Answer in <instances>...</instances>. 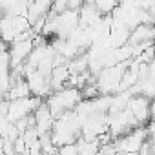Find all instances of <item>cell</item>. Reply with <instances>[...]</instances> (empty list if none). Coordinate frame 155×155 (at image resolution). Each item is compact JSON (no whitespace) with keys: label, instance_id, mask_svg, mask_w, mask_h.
Returning <instances> with one entry per match:
<instances>
[{"label":"cell","instance_id":"6da1fadb","mask_svg":"<svg viewBox=\"0 0 155 155\" xmlns=\"http://www.w3.org/2000/svg\"><path fill=\"white\" fill-rule=\"evenodd\" d=\"M42 104L40 97L29 95L24 99H15V101H6L2 106H0V113L6 115L8 120L11 122H18L22 119H28L33 115V111Z\"/></svg>","mask_w":155,"mask_h":155},{"label":"cell","instance_id":"7a4b0ae2","mask_svg":"<svg viewBox=\"0 0 155 155\" xmlns=\"http://www.w3.org/2000/svg\"><path fill=\"white\" fill-rule=\"evenodd\" d=\"M31 33H33L31 22L24 15H2L0 17V37L6 40L8 46L13 40L31 35Z\"/></svg>","mask_w":155,"mask_h":155},{"label":"cell","instance_id":"3957f363","mask_svg":"<svg viewBox=\"0 0 155 155\" xmlns=\"http://www.w3.org/2000/svg\"><path fill=\"white\" fill-rule=\"evenodd\" d=\"M33 35H26V37H20L17 40H13L9 46H8V51H9V60H11V69H20L24 66V62L29 58L33 48H35V42H33Z\"/></svg>","mask_w":155,"mask_h":155},{"label":"cell","instance_id":"277c9868","mask_svg":"<svg viewBox=\"0 0 155 155\" xmlns=\"http://www.w3.org/2000/svg\"><path fill=\"white\" fill-rule=\"evenodd\" d=\"M148 139V131L146 128H133L131 131L113 139V150L115 151H139L140 146L144 144V140Z\"/></svg>","mask_w":155,"mask_h":155},{"label":"cell","instance_id":"5b68a950","mask_svg":"<svg viewBox=\"0 0 155 155\" xmlns=\"http://www.w3.org/2000/svg\"><path fill=\"white\" fill-rule=\"evenodd\" d=\"M24 79L28 81V86H29V91L31 95L35 97H40V99H46L48 95L53 93L51 90V82H49V75L46 73H40V71H29L24 75Z\"/></svg>","mask_w":155,"mask_h":155},{"label":"cell","instance_id":"8992f818","mask_svg":"<svg viewBox=\"0 0 155 155\" xmlns=\"http://www.w3.org/2000/svg\"><path fill=\"white\" fill-rule=\"evenodd\" d=\"M128 110L133 113V117L139 120V124H148L150 119H151V110H150V99L140 95V93H135L130 97L128 101Z\"/></svg>","mask_w":155,"mask_h":155},{"label":"cell","instance_id":"52a82bcc","mask_svg":"<svg viewBox=\"0 0 155 155\" xmlns=\"http://www.w3.org/2000/svg\"><path fill=\"white\" fill-rule=\"evenodd\" d=\"M31 117H33V126H35V130L38 131V135L51 133L53 124H55V117H53V113L49 111V108H48L46 102H42V104L33 111Z\"/></svg>","mask_w":155,"mask_h":155},{"label":"cell","instance_id":"ba28073f","mask_svg":"<svg viewBox=\"0 0 155 155\" xmlns=\"http://www.w3.org/2000/svg\"><path fill=\"white\" fill-rule=\"evenodd\" d=\"M144 42H155V24H139L130 31L128 44H144Z\"/></svg>","mask_w":155,"mask_h":155},{"label":"cell","instance_id":"9c48e42d","mask_svg":"<svg viewBox=\"0 0 155 155\" xmlns=\"http://www.w3.org/2000/svg\"><path fill=\"white\" fill-rule=\"evenodd\" d=\"M102 15L99 13V9L95 8L93 2L90 0H84V4L79 8V18H81V26H91L95 24Z\"/></svg>","mask_w":155,"mask_h":155},{"label":"cell","instance_id":"30bf717a","mask_svg":"<svg viewBox=\"0 0 155 155\" xmlns=\"http://www.w3.org/2000/svg\"><path fill=\"white\" fill-rule=\"evenodd\" d=\"M77 150H79V155H99V150H101V142L99 139H79L77 140Z\"/></svg>","mask_w":155,"mask_h":155},{"label":"cell","instance_id":"8fae6325","mask_svg":"<svg viewBox=\"0 0 155 155\" xmlns=\"http://www.w3.org/2000/svg\"><path fill=\"white\" fill-rule=\"evenodd\" d=\"M93 4H95V8L99 9V13L102 17H110L117 9L119 0H93Z\"/></svg>","mask_w":155,"mask_h":155},{"label":"cell","instance_id":"7c38bea8","mask_svg":"<svg viewBox=\"0 0 155 155\" xmlns=\"http://www.w3.org/2000/svg\"><path fill=\"white\" fill-rule=\"evenodd\" d=\"M57 155H79V150H77V142H69L64 146L57 148Z\"/></svg>","mask_w":155,"mask_h":155},{"label":"cell","instance_id":"4fadbf2b","mask_svg":"<svg viewBox=\"0 0 155 155\" xmlns=\"http://www.w3.org/2000/svg\"><path fill=\"white\" fill-rule=\"evenodd\" d=\"M148 75L151 77V79H155V57L148 62Z\"/></svg>","mask_w":155,"mask_h":155},{"label":"cell","instance_id":"5bb4252c","mask_svg":"<svg viewBox=\"0 0 155 155\" xmlns=\"http://www.w3.org/2000/svg\"><path fill=\"white\" fill-rule=\"evenodd\" d=\"M6 49H8V44H6V40H4L2 37H0V53L6 51Z\"/></svg>","mask_w":155,"mask_h":155},{"label":"cell","instance_id":"9a60e30c","mask_svg":"<svg viewBox=\"0 0 155 155\" xmlns=\"http://www.w3.org/2000/svg\"><path fill=\"white\" fill-rule=\"evenodd\" d=\"M153 55H155V42H153Z\"/></svg>","mask_w":155,"mask_h":155}]
</instances>
